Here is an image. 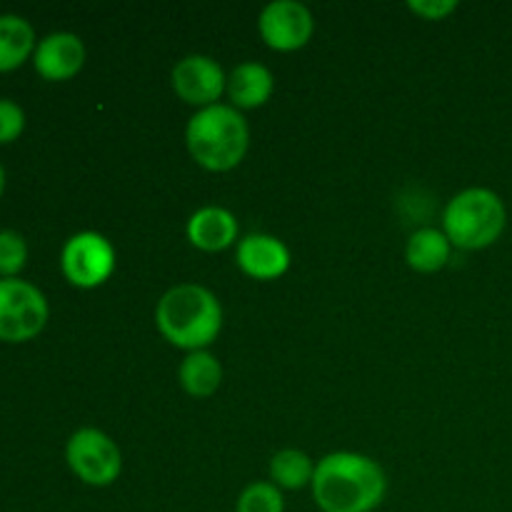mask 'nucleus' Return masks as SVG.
Returning <instances> with one entry per match:
<instances>
[{
    "label": "nucleus",
    "mask_w": 512,
    "mask_h": 512,
    "mask_svg": "<svg viewBox=\"0 0 512 512\" xmlns=\"http://www.w3.org/2000/svg\"><path fill=\"white\" fill-rule=\"evenodd\" d=\"M118 265V253L105 235L83 230L65 240L60 250V270L73 288L93 290L108 283Z\"/></svg>",
    "instance_id": "nucleus-7"
},
{
    "label": "nucleus",
    "mask_w": 512,
    "mask_h": 512,
    "mask_svg": "<svg viewBox=\"0 0 512 512\" xmlns=\"http://www.w3.org/2000/svg\"><path fill=\"white\" fill-rule=\"evenodd\" d=\"M85 65V45L83 40L68 30L45 35L38 40L33 53V68L48 83H65L75 78Z\"/></svg>",
    "instance_id": "nucleus-10"
},
{
    "label": "nucleus",
    "mask_w": 512,
    "mask_h": 512,
    "mask_svg": "<svg viewBox=\"0 0 512 512\" xmlns=\"http://www.w3.org/2000/svg\"><path fill=\"white\" fill-rule=\"evenodd\" d=\"M3 193H5V168L3 163H0V198H3Z\"/></svg>",
    "instance_id": "nucleus-22"
},
{
    "label": "nucleus",
    "mask_w": 512,
    "mask_h": 512,
    "mask_svg": "<svg viewBox=\"0 0 512 512\" xmlns=\"http://www.w3.org/2000/svg\"><path fill=\"white\" fill-rule=\"evenodd\" d=\"M408 8L410 13L423 20H445L458 10V3H453V0H410Z\"/></svg>",
    "instance_id": "nucleus-21"
},
{
    "label": "nucleus",
    "mask_w": 512,
    "mask_h": 512,
    "mask_svg": "<svg viewBox=\"0 0 512 512\" xmlns=\"http://www.w3.org/2000/svg\"><path fill=\"white\" fill-rule=\"evenodd\" d=\"M450 255H453V243L448 235L443 233V228H430V225L415 230L405 245V260L415 273H438L450 263Z\"/></svg>",
    "instance_id": "nucleus-14"
},
{
    "label": "nucleus",
    "mask_w": 512,
    "mask_h": 512,
    "mask_svg": "<svg viewBox=\"0 0 512 512\" xmlns=\"http://www.w3.org/2000/svg\"><path fill=\"white\" fill-rule=\"evenodd\" d=\"M170 83H173L175 95L183 103L193 105V108L203 110L210 105L220 103V95L228 88V75L220 68V63L210 55H185L178 60L170 73Z\"/></svg>",
    "instance_id": "nucleus-9"
},
{
    "label": "nucleus",
    "mask_w": 512,
    "mask_h": 512,
    "mask_svg": "<svg viewBox=\"0 0 512 512\" xmlns=\"http://www.w3.org/2000/svg\"><path fill=\"white\" fill-rule=\"evenodd\" d=\"M310 490L323 512H373L388 493V475L378 460L338 450L315 463Z\"/></svg>",
    "instance_id": "nucleus-1"
},
{
    "label": "nucleus",
    "mask_w": 512,
    "mask_h": 512,
    "mask_svg": "<svg viewBox=\"0 0 512 512\" xmlns=\"http://www.w3.org/2000/svg\"><path fill=\"white\" fill-rule=\"evenodd\" d=\"M238 233V218L228 208H220V205L198 208L190 215L188 225H185V235H188L190 245L203 250V253H223L230 245L238 243Z\"/></svg>",
    "instance_id": "nucleus-12"
},
{
    "label": "nucleus",
    "mask_w": 512,
    "mask_h": 512,
    "mask_svg": "<svg viewBox=\"0 0 512 512\" xmlns=\"http://www.w3.org/2000/svg\"><path fill=\"white\" fill-rule=\"evenodd\" d=\"M258 33L275 53H295L313 38L315 18L298 0H273L260 13Z\"/></svg>",
    "instance_id": "nucleus-8"
},
{
    "label": "nucleus",
    "mask_w": 512,
    "mask_h": 512,
    "mask_svg": "<svg viewBox=\"0 0 512 512\" xmlns=\"http://www.w3.org/2000/svg\"><path fill=\"white\" fill-rule=\"evenodd\" d=\"M155 325L173 348L185 353L208 350L223 330V305L203 285H175L155 305Z\"/></svg>",
    "instance_id": "nucleus-2"
},
{
    "label": "nucleus",
    "mask_w": 512,
    "mask_h": 512,
    "mask_svg": "<svg viewBox=\"0 0 512 512\" xmlns=\"http://www.w3.org/2000/svg\"><path fill=\"white\" fill-rule=\"evenodd\" d=\"M508 225L503 198L490 188H465L443 210V233L458 250H483L498 243Z\"/></svg>",
    "instance_id": "nucleus-4"
},
{
    "label": "nucleus",
    "mask_w": 512,
    "mask_h": 512,
    "mask_svg": "<svg viewBox=\"0 0 512 512\" xmlns=\"http://www.w3.org/2000/svg\"><path fill=\"white\" fill-rule=\"evenodd\" d=\"M65 460L78 480L90 488H108L123 473V453L108 433L80 428L65 445Z\"/></svg>",
    "instance_id": "nucleus-6"
},
{
    "label": "nucleus",
    "mask_w": 512,
    "mask_h": 512,
    "mask_svg": "<svg viewBox=\"0 0 512 512\" xmlns=\"http://www.w3.org/2000/svg\"><path fill=\"white\" fill-rule=\"evenodd\" d=\"M35 30L25 18L13 13L0 15V73L18 70L35 53Z\"/></svg>",
    "instance_id": "nucleus-15"
},
{
    "label": "nucleus",
    "mask_w": 512,
    "mask_h": 512,
    "mask_svg": "<svg viewBox=\"0 0 512 512\" xmlns=\"http://www.w3.org/2000/svg\"><path fill=\"white\" fill-rule=\"evenodd\" d=\"M178 380L183 390L193 398H210L223 383V365L210 350H195L183 358L178 368Z\"/></svg>",
    "instance_id": "nucleus-16"
},
{
    "label": "nucleus",
    "mask_w": 512,
    "mask_h": 512,
    "mask_svg": "<svg viewBox=\"0 0 512 512\" xmlns=\"http://www.w3.org/2000/svg\"><path fill=\"white\" fill-rule=\"evenodd\" d=\"M235 512H285L283 490L270 480H255L238 495Z\"/></svg>",
    "instance_id": "nucleus-18"
},
{
    "label": "nucleus",
    "mask_w": 512,
    "mask_h": 512,
    "mask_svg": "<svg viewBox=\"0 0 512 512\" xmlns=\"http://www.w3.org/2000/svg\"><path fill=\"white\" fill-rule=\"evenodd\" d=\"M185 145L195 163L210 173L238 168L250 148V125L233 105H210L195 110L185 128Z\"/></svg>",
    "instance_id": "nucleus-3"
},
{
    "label": "nucleus",
    "mask_w": 512,
    "mask_h": 512,
    "mask_svg": "<svg viewBox=\"0 0 512 512\" xmlns=\"http://www.w3.org/2000/svg\"><path fill=\"white\" fill-rule=\"evenodd\" d=\"M50 308L33 283L20 278H0V340L28 343L48 325Z\"/></svg>",
    "instance_id": "nucleus-5"
},
{
    "label": "nucleus",
    "mask_w": 512,
    "mask_h": 512,
    "mask_svg": "<svg viewBox=\"0 0 512 512\" xmlns=\"http://www.w3.org/2000/svg\"><path fill=\"white\" fill-rule=\"evenodd\" d=\"M25 130V110L15 100L0 98V145L18 140Z\"/></svg>",
    "instance_id": "nucleus-20"
},
{
    "label": "nucleus",
    "mask_w": 512,
    "mask_h": 512,
    "mask_svg": "<svg viewBox=\"0 0 512 512\" xmlns=\"http://www.w3.org/2000/svg\"><path fill=\"white\" fill-rule=\"evenodd\" d=\"M290 250L280 238L268 233H250L238 240L235 263L253 280H278L290 270Z\"/></svg>",
    "instance_id": "nucleus-11"
},
{
    "label": "nucleus",
    "mask_w": 512,
    "mask_h": 512,
    "mask_svg": "<svg viewBox=\"0 0 512 512\" xmlns=\"http://www.w3.org/2000/svg\"><path fill=\"white\" fill-rule=\"evenodd\" d=\"M225 93H228L230 105L238 108L240 113H243V110L263 108V105L273 98L275 78L273 73H270L268 65L248 60V63H240L230 70Z\"/></svg>",
    "instance_id": "nucleus-13"
},
{
    "label": "nucleus",
    "mask_w": 512,
    "mask_h": 512,
    "mask_svg": "<svg viewBox=\"0 0 512 512\" xmlns=\"http://www.w3.org/2000/svg\"><path fill=\"white\" fill-rule=\"evenodd\" d=\"M268 473L270 483L278 485L280 490H303L310 488V483H313L315 463L303 450L288 448L273 455Z\"/></svg>",
    "instance_id": "nucleus-17"
},
{
    "label": "nucleus",
    "mask_w": 512,
    "mask_h": 512,
    "mask_svg": "<svg viewBox=\"0 0 512 512\" xmlns=\"http://www.w3.org/2000/svg\"><path fill=\"white\" fill-rule=\"evenodd\" d=\"M28 263V243L18 230H0V278H18Z\"/></svg>",
    "instance_id": "nucleus-19"
}]
</instances>
